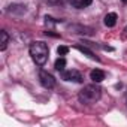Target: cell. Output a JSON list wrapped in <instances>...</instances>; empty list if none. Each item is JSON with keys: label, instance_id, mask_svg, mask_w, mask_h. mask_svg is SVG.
I'll return each mask as SVG.
<instances>
[{"label": "cell", "instance_id": "1", "mask_svg": "<svg viewBox=\"0 0 127 127\" xmlns=\"http://www.w3.org/2000/svg\"><path fill=\"white\" fill-rule=\"evenodd\" d=\"M29 52H30L33 61L36 63L37 66H43L45 63H46V60H48L49 49H48V45H46L45 42L36 40V42H32V43H30Z\"/></svg>", "mask_w": 127, "mask_h": 127}, {"label": "cell", "instance_id": "2", "mask_svg": "<svg viewBox=\"0 0 127 127\" xmlns=\"http://www.w3.org/2000/svg\"><path fill=\"white\" fill-rule=\"evenodd\" d=\"M102 96V88L96 84H91V85H85L79 94H78V99L81 103H85V105H91V103H96Z\"/></svg>", "mask_w": 127, "mask_h": 127}, {"label": "cell", "instance_id": "3", "mask_svg": "<svg viewBox=\"0 0 127 127\" xmlns=\"http://www.w3.org/2000/svg\"><path fill=\"white\" fill-rule=\"evenodd\" d=\"M61 78L64 79V81H67V82H82V75H81V72H78V70H75V69H70V70H63L61 72Z\"/></svg>", "mask_w": 127, "mask_h": 127}, {"label": "cell", "instance_id": "4", "mask_svg": "<svg viewBox=\"0 0 127 127\" xmlns=\"http://www.w3.org/2000/svg\"><path fill=\"white\" fill-rule=\"evenodd\" d=\"M39 81H40L42 87H43V88H48V90L54 88V85H55L54 76H52L49 72H46V70H40V72H39Z\"/></svg>", "mask_w": 127, "mask_h": 127}, {"label": "cell", "instance_id": "5", "mask_svg": "<svg viewBox=\"0 0 127 127\" xmlns=\"http://www.w3.org/2000/svg\"><path fill=\"white\" fill-rule=\"evenodd\" d=\"M105 76H106L105 72L100 70V69H93V70L90 72V78H91V81L96 82V84H97V82H102V81L105 79Z\"/></svg>", "mask_w": 127, "mask_h": 127}, {"label": "cell", "instance_id": "6", "mask_svg": "<svg viewBox=\"0 0 127 127\" xmlns=\"http://www.w3.org/2000/svg\"><path fill=\"white\" fill-rule=\"evenodd\" d=\"M69 3L76 9H84L93 3V0H69Z\"/></svg>", "mask_w": 127, "mask_h": 127}, {"label": "cell", "instance_id": "7", "mask_svg": "<svg viewBox=\"0 0 127 127\" xmlns=\"http://www.w3.org/2000/svg\"><path fill=\"white\" fill-rule=\"evenodd\" d=\"M117 24V14L115 12H109L105 15V26L106 27H114Z\"/></svg>", "mask_w": 127, "mask_h": 127}, {"label": "cell", "instance_id": "8", "mask_svg": "<svg viewBox=\"0 0 127 127\" xmlns=\"http://www.w3.org/2000/svg\"><path fill=\"white\" fill-rule=\"evenodd\" d=\"M75 48H76L78 51H81L82 54H85V55H87L88 58H91V60H99V57H96V54H94L93 51H90V49H88L87 46H82V45H76Z\"/></svg>", "mask_w": 127, "mask_h": 127}, {"label": "cell", "instance_id": "9", "mask_svg": "<svg viewBox=\"0 0 127 127\" xmlns=\"http://www.w3.org/2000/svg\"><path fill=\"white\" fill-rule=\"evenodd\" d=\"M8 42H9V36L5 30L0 32V51H5L6 46H8Z\"/></svg>", "mask_w": 127, "mask_h": 127}, {"label": "cell", "instance_id": "10", "mask_svg": "<svg viewBox=\"0 0 127 127\" xmlns=\"http://www.w3.org/2000/svg\"><path fill=\"white\" fill-rule=\"evenodd\" d=\"M54 67H55L58 72H63V70H64V67H66V60L63 58V57H58V58L55 60V63H54Z\"/></svg>", "mask_w": 127, "mask_h": 127}, {"label": "cell", "instance_id": "11", "mask_svg": "<svg viewBox=\"0 0 127 127\" xmlns=\"http://www.w3.org/2000/svg\"><path fill=\"white\" fill-rule=\"evenodd\" d=\"M67 52H69V48H67V46H64V45H60V46L57 48V54H58V55H61V57H63V55H66Z\"/></svg>", "mask_w": 127, "mask_h": 127}, {"label": "cell", "instance_id": "12", "mask_svg": "<svg viewBox=\"0 0 127 127\" xmlns=\"http://www.w3.org/2000/svg\"><path fill=\"white\" fill-rule=\"evenodd\" d=\"M123 2H124V3H127V0H123Z\"/></svg>", "mask_w": 127, "mask_h": 127}, {"label": "cell", "instance_id": "13", "mask_svg": "<svg viewBox=\"0 0 127 127\" xmlns=\"http://www.w3.org/2000/svg\"><path fill=\"white\" fill-rule=\"evenodd\" d=\"M126 32H127V27H126Z\"/></svg>", "mask_w": 127, "mask_h": 127}]
</instances>
